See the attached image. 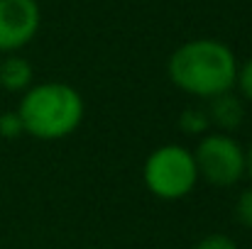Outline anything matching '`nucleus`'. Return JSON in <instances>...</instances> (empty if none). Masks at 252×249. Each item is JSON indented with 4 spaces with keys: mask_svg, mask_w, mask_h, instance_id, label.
Returning <instances> with one entry per match:
<instances>
[{
    "mask_svg": "<svg viewBox=\"0 0 252 249\" xmlns=\"http://www.w3.org/2000/svg\"><path fill=\"white\" fill-rule=\"evenodd\" d=\"M238 59L233 49L220 39H189L171 52L167 76L179 90L211 100L235 88Z\"/></svg>",
    "mask_w": 252,
    "mask_h": 249,
    "instance_id": "1",
    "label": "nucleus"
},
{
    "mask_svg": "<svg viewBox=\"0 0 252 249\" xmlns=\"http://www.w3.org/2000/svg\"><path fill=\"white\" fill-rule=\"evenodd\" d=\"M86 103L81 93L62 81L30 85L17 105L25 135L42 142H59L71 137L84 122Z\"/></svg>",
    "mask_w": 252,
    "mask_h": 249,
    "instance_id": "2",
    "label": "nucleus"
},
{
    "mask_svg": "<svg viewBox=\"0 0 252 249\" xmlns=\"http://www.w3.org/2000/svg\"><path fill=\"white\" fill-rule=\"evenodd\" d=\"M142 181L147 191L159 200H181L198 183V168L193 152L184 144L157 147L142 166Z\"/></svg>",
    "mask_w": 252,
    "mask_h": 249,
    "instance_id": "3",
    "label": "nucleus"
},
{
    "mask_svg": "<svg viewBox=\"0 0 252 249\" xmlns=\"http://www.w3.org/2000/svg\"><path fill=\"white\" fill-rule=\"evenodd\" d=\"M193 159L198 178L216 188L235 186L240 178H245L248 171L245 147L225 132H206L193 149Z\"/></svg>",
    "mask_w": 252,
    "mask_h": 249,
    "instance_id": "4",
    "label": "nucleus"
},
{
    "mask_svg": "<svg viewBox=\"0 0 252 249\" xmlns=\"http://www.w3.org/2000/svg\"><path fill=\"white\" fill-rule=\"evenodd\" d=\"M42 25L37 0H0V54H15L27 47Z\"/></svg>",
    "mask_w": 252,
    "mask_h": 249,
    "instance_id": "5",
    "label": "nucleus"
},
{
    "mask_svg": "<svg viewBox=\"0 0 252 249\" xmlns=\"http://www.w3.org/2000/svg\"><path fill=\"white\" fill-rule=\"evenodd\" d=\"M206 115L211 120V125H216L220 132H235L243 120H245V105H243V98L235 95L233 90L228 93H220L216 98L208 100V108H206Z\"/></svg>",
    "mask_w": 252,
    "mask_h": 249,
    "instance_id": "6",
    "label": "nucleus"
},
{
    "mask_svg": "<svg viewBox=\"0 0 252 249\" xmlns=\"http://www.w3.org/2000/svg\"><path fill=\"white\" fill-rule=\"evenodd\" d=\"M34 79V69L32 64L20 56V54H7L0 61V90H10V93H25Z\"/></svg>",
    "mask_w": 252,
    "mask_h": 249,
    "instance_id": "7",
    "label": "nucleus"
},
{
    "mask_svg": "<svg viewBox=\"0 0 252 249\" xmlns=\"http://www.w3.org/2000/svg\"><path fill=\"white\" fill-rule=\"evenodd\" d=\"M211 127V120L206 115V108H186L179 115V130L184 135H206Z\"/></svg>",
    "mask_w": 252,
    "mask_h": 249,
    "instance_id": "8",
    "label": "nucleus"
},
{
    "mask_svg": "<svg viewBox=\"0 0 252 249\" xmlns=\"http://www.w3.org/2000/svg\"><path fill=\"white\" fill-rule=\"evenodd\" d=\"M25 135V125L17 115V110H7L0 115V137L2 139H20Z\"/></svg>",
    "mask_w": 252,
    "mask_h": 249,
    "instance_id": "9",
    "label": "nucleus"
},
{
    "mask_svg": "<svg viewBox=\"0 0 252 249\" xmlns=\"http://www.w3.org/2000/svg\"><path fill=\"white\" fill-rule=\"evenodd\" d=\"M235 220L245 227V230H252V186L245 188L238 200H235Z\"/></svg>",
    "mask_w": 252,
    "mask_h": 249,
    "instance_id": "10",
    "label": "nucleus"
},
{
    "mask_svg": "<svg viewBox=\"0 0 252 249\" xmlns=\"http://www.w3.org/2000/svg\"><path fill=\"white\" fill-rule=\"evenodd\" d=\"M235 88L240 90V98L245 100H252V56L238 66V76H235Z\"/></svg>",
    "mask_w": 252,
    "mask_h": 249,
    "instance_id": "11",
    "label": "nucleus"
},
{
    "mask_svg": "<svg viewBox=\"0 0 252 249\" xmlns=\"http://www.w3.org/2000/svg\"><path fill=\"white\" fill-rule=\"evenodd\" d=\"M193 249H238L235 245V240L233 237H228V235H208V237H203V240H198Z\"/></svg>",
    "mask_w": 252,
    "mask_h": 249,
    "instance_id": "12",
    "label": "nucleus"
},
{
    "mask_svg": "<svg viewBox=\"0 0 252 249\" xmlns=\"http://www.w3.org/2000/svg\"><path fill=\"white\" fill-rule=\"evenodd\" d=\"M245 157H248V171H245V176H250L252 178V144L245 149Z\"/></svg>",
    "mask_w": 252,
    "mask_h": 249,
    "instance_id": "13",
    "label": "nucleus"
}]
</instances>
